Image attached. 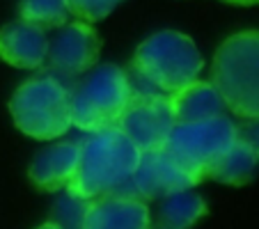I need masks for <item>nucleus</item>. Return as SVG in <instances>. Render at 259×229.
I'll list each match as a JSON object with an SVG mask.
<instances>
[{
  "instance_id": "nucleus-1",
  "label": "nucleus",
  "mask_w": 259,
  "mask_h": 229,
  "mask_svg": "<svg viewBox=\"0 0 259 229\" xmlns=\"http://www.w3.org/2000/svg\"><path fill=\"white\" fill-rule=\"evenodd\" d=\"M78 145L80 163L67 188L69 193L83 200H97L103 195H131V179L142 151L128 140L122 128L108 126L88 133V138Z\"/></svg>"
},
{
  "instance_id": "nucleus-2",
  "label": "nucleus",
  "mask_w": 259,
  "mask_h": 229,
  "mask_svg": "<svg viewBox=\"0 0 259 229\" xmlns=\"http://www.w3.org/2000/svg\"><path fill=\"white\" fill-rule=\"evenodd\" d=\"M211 83L239 119L259 117V30H243L218 46Z\"/></svg>"
},
{
  "instance_id": "nucleus-3",
  "label": "nucleus",
  "mask_w": 259,
  "mask_h": 229,
  "mask_svg": "<svg viewBox=\"0 0 259 229\" xmlns=\"http://www.w3.org/2000/svg\"><path fill=\"white\" fill-rule=\"evenodd\" d=\"M14 126L34 140H58L71 128V89L53 73H39L10 99Z\"/></svg>"
},
{
  "instance_id": "nucleus-4",
  "label": "nucleus",
  "mask_w": 259,
  "mask_h": 229,
  "mask_svg": "<svg viewBox=\"0 0 259 229\" xmlns=\"http://www.w3.org/2000/svg\"><path fill=\"white\" fill-rule=\"evenodd\" d=\"M204 58L195 41L177 30H161L147 37L133 53V71L163 94L191 85L200 78Z\"/></svg>"
},
{
  "instance_id": "nucleus-5",
  "label": "nucleus",
  "mask_w": 259,
  "mask_h": 229,
  "mask_svg": "<svg viewBox=\"0 0 259 229\" xmlns=\"http://www.w3.org/2000/svg\"><path fill=\"white\" fill-rule=\"evenodd\" d=\"M131 97V80L122 67L101 64L90 69L88 76L71 89V126L83 133L117 126Z\"/></svg>"
},
{
  "instance_id": "nucleus-6",
  "label": "nucleus",
  "mask_w": 259,
  "mask_h": 229,
  "mask_svg": "<svg viewBox=\"0 0 259 229\" xmlns=\"http://www.w3.org/2000/svg\"><path fill=\"white\" fill-rule=\"evenodd\" d=\"M236 140V124L227 115L202 122L175 124L165 151L200 186L209 179V170Z\"/></svg>"
},
{
  "instance_id": "nucleus-7",
  "label": "nucleus",
  "mask_w": 259,
  "mask_h": 229,
  "mask_svg": "<svg viewBox=\"0 0 259 229\" xmlns=\"http://www.w3.org/2000/svg\"><path fill=\"white\" fill-rule=\"evenodd\" d=\"M117 126L126 133V138L140 151L165 149L167 138L175 128V117H172L167 94L133 92Z\"/></svg>"
},
{
  "instance_id": "nucleus-8",
  "label": "nucleus",
  "mask_w": 259,
  "mask_h": 229,
  "mask_svg": "<svg viewBox=\"0 0 259 229\" xmlns=\"http://www.w3.org/2000/svg\"><path fill=\"white\" fill-rule=\"evenodd\" d=\"M101 51V39L92 23L80 19L67 21L55 30L49 39V53L46 64L58 76H83L90 69H94Z\"/></svg>"
},
{
  "instance_id": "nucleus-9",
  "label": "nucleus",
  "mask_w": 259,
  "mask_h": 229,
  "mask_svg": "<svg viewBox=\"0 0 259 229\" xmlns=\"http://www.w3.org/2000/svg\"><path fill=\"white\" fill-rule=\"evenodd\" d=\"M133 193L140 200H163L177 190L195 188V179L188 174L165 149L142 151L140 163L133 172Z\"/></svg>"
},
{
  "instance_id": "nucleus-10",
  "label": "nucleus",
  "mask_w": 259,
  "mask_h": 229,
  "mask_svg": "<svg viewBox=\"0 0 259 229\" xmlns=\"http://www.w3.org/2000/svg\"><path fill=\"white\" fill-rule=\"evenodd\" d=\"M152 211L133 195H103L90 200L80 229H152Z\"/></svg>"
},
{
  "instance_id": "nucleus-11",
  "label": "nucleus",
  "mask_w": 259,
  "mask_h": 229,
  "mask_svg": "<svg viewBox=\"0 0 259 229\" xmlns=\"http://www.w3.org/2000/svg\"><path fill=\"white\" fill-rule=\"evenodd\" d=\"M80 145L78 142H58L41 149L28 167V179L41 193H62L69 188L78 172Z\"/></svg>"
},
{
  "instance_id": "nucleus-12",
  "label": "nucleus",
  "mask_w": 259,
  "mask_h": 229,
  "mask_svg": "<svg viewBox=\"0 0 259 229\" xmlns=\"http://www.w3.org/2000/svg\"><path fill=\"white\" fill-rule=\"evenodd\" d=\"M49 53L46 30L28 21H10L0 28V60L16 69H41Z\"/></svg>"
},
{
  "instance_id": "nucleus-13",
  "label": "nucleus",
  "mask_w": 259,
  "mask_h": 229,
  "mask_svg": "<svg viewBox=\"0 0 259 229\" xmlns=\"http://www.w3.org/2000/svg\"><path fill=\"white\" fill-rule=\"evenodd\" d=\"M175 124L202 122V119L225 115V101L211 80H193L191 85L167 94Z\"/></svg>"
},
{
  "instance_id": "nucleus-14",
  "label": "nucleus",
  "mask_w": 259,
  "mask_h": 229,
  "mask_svg": "<svg viewBox=\"0 0 259 229\" xmlns=\"http://www.w3.org/2000/svg\"><path fill=\"white\" fill-rule=\"evenodd\" d=\"M257 170H259V158L254 156V151L243 140L236 138L230 149L211 165L209 179L218 181V184L241 188V186H248L254 179Z\"/></svg>"
},
{
  "instance_id": "nucleus-15",
  "label": "nucleus",
  "mask_w": 259,
  "mask_h": 229,
  "mask_svg": "<svg viewBox=\"0 0 259 229\" xmlns=\"http://www.w3.org/2000/svg\"><path fill=\"white\" fill-rule=\"evenodd\" d=\"M209 213L206 200L193 188L165 195L158 206V224L165 229H193Z\"/></svg>"
},
{
  "instance_id": "nucleus-16",
  "label": "nucleus",
  "mask_w": 259,
  "mask_h": 229,
  "mask_svg": "<svg viewBox=\"0 0 259 229\" xmlns=\"http://www.w3.org/2000/svg\"><path fill=\"white\" fill-rule=\"evenodd\" d=\"M19 16L41 30H58L71 14L64 0H21Z\"/></svg>"
},
{
  "instance_id": "nucleus-17",
  "label": "nucleus",
  "mask_w": 259,
  "mask_h": 229,
  "mask_svg": "<svg viewBox=\"0 0 259 229\" xmlns=\"http://www.w3.org/2000/svg\"><path fill=\"white\" fill-rule=\"evenodd\" d=\"M90 200H83V197L69 193L67 188L62 190V197L55 202L53 206V222L62 224L67 229H80V222H83V215L88 211Z\"/></svg>"
},
{
  "instance_id": "nucleus-18",
  "label": "nucleus",
  "mask_w": 259,
  "mask_h": 229,
  "mask_svg": "<svg viewBox=\"0 0 259 229\" xmlns=\"http://www.w3.org/2000/svg\"><path fill=\"white\" fill-rule=\"evenodd\" d=\"M64 3L71 16L88 23H97L108 14H113V10H117L122 0H64Z\"/></svg>"
},
{
  "instance_id": "nucleus-19",
  "label": "nucleus",
  "mask_w": 259,
  "mask_h": 229,
  "mask_svg": "<svg viewBox=\"0 0 259 229\" xmlns=\"http://www.w3.org/2000/svg\"><path fill=\"white\" fill-rule=\"evenodd\" d=\"M236 138L243 140L259 158V117L241 119V124H236Z\"/></svg>"
},
{
  "instance_id": "nucleus-20",
  "label": "nucleus",
  "mask_w": 259,
  "mask_h": 229,
  "mask_svg": "<svg viewBox=\"0 0 259 229\" xmlns=\"http://www.w3.org/2000/svg\"><path fill=\"white\" fill-rule=\"evenodd\" d=\"M230 5H241V7H250V5H259V0H223Z\"/></svg>"
},
{
  "instance_id": "nucleus-21",
  "label": "nucleus",
  "mask_w": 259,
  "mask_h": 229,
  "mask_svg": "<svg viewBox=\"0 0 259 229\" xmlns=\"http://www.w3.org/2000/svg\"><path fill=\"white\" fill-rule=\"evenodd\" d=\"M34 229H67V227H62V224H58V222H53V220H49V222L39 224V227H34Z\"/></svg>"
},
{
  "instance_id": "nucleus-22",
  "label": "nucleus",
  "mask_w": 259,
  "mask_h": 229,
  "mask_svg": "<svg viewBox=\"0 0 259 229\" xmlns=\"http://www.w3.org/2000/svg\"><path fill=\"white\" fill-rule=\"evenodd\" d=\"M152 229H165V227H161V224H156V227H152Z\"/></svg>"
}]
</instances>
